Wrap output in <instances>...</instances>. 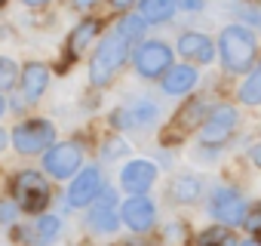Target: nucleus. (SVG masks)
<instances>
[{
  "instance_id": "obj_14",
  "label": "nucleus",
  "mask_w": 261,
  "mask_h": 246,
  "mask_svg": "<svg viewBox=\"0 0 261 246\" xmlns=\"http://www.w3.org/2000/svg\"><path fill=\"white\" fill-rule=\"evenodd\" d=\"M197 80H200V74H197L194 65H172L160 77V86H163L166 95H185V92H191L197 86Z\"/></svg>"
},
{
  "instance_id": "obj_9",
  "label": "nucleus",
  "mask_w": 261,
  "mask_h": 246,
  "mask_svg": "<svg viewBox=\"0 0 261 246\" xmlns=\"http://www.w3.org/2000/svg\"><path fill=\"white\" fill-rule=\"evenodd\" d=\"M120 222L129 228V231H136V234H145L157 225V206L151 197L139 194V197H129L123 206H120Z\"/></svg>"
},
{
  "instance_id": "obj_25",
  "label": "nucleus",
  "mask_w": 261,
  "mask_h": 246,
  "mask_svg": "<svg viewBox=\"0 0 261 246\" xmlns=\"http://www.w3.org/2000/svg\"><path fill=\"white\" fill-rule=\"evenodd\" d=\"M145 28H148V25H145V19L136 13V16H126V19L120 22V28H117V31H120L129 43H136V40H142V37H145Z\"/></svg>"
},
{
  "instance_id": "obj_18",
  "label": "nucleus",
  "mask_w": 261,
  "mask_h": 246,
  "mask_svg": "<svg viewBox=\"0 0 261 246\" xmlns=\"http://www.w3.org/2000/svg\"><path fill=\"white\" fill-rule=\"evenodd\" d=\"M203 120H206V102H203V99H191V102L172 117V130H178V136H181V133L200 127Z\"/></svg>"
},
{
  "instance_id": "obj_15",
  "label": "nucleus",
  "mask_w": 261,
  "mask_h": 246,
  "mask_svg": "<svg viewBox=\"0 0 261 246\" xmlns=\"http://www.w3.org/2000/svg\"><path fill=\"white\" fill-rule=\"evenodd\" d=\"M19 83H22L25 102H37V99L46 92V86H49V68H46L43 62H31V65H25V71L19 74Z\"/></svg>"
},
{
  "instance_id": "obj_24",
  "label": "nucleus",
  "mask_w": 261,
  "mask_h": 246,
  "mask_svg": "<svg viewBox=\"0 0 261 246\" xmlns=\"http://www.w3.org/2000/svg\"><path fill=\"white\" fill-rule=\"evenodd\" d=\"M233 16L240 19L237 25H252V28H261V0H237L230 7Z\"/></svg>"
},
{
  "instance_id": "obj_10",
  "label": "nucleus",
  "mask_w": 261,
  "mask_h": 246,
  "mask_svg": "<svg viewBox=\"0 0 261 246\" xmlns=\"http://www.w3.org/2000/svg\"><path fill=\"white\" fill-rule=\"evenodd\" d=\"M101 188H105V176H101V169L98 166H86V169H80L77 176H74V182H71V188H68V206H89L98 194H101Z\"/></svg>"
},
{
  "instance_id": "obj_11",
  "label": "nucleus",
  "mask_w": 261,
  "mask_h": 246,
  "mask_svg": "<svg viewBox=\"0 0 261 246\" xmlns=\"http://www.w3.org/2000/svg\"><path fill=\"white\" fill-rule=\"evenodd\" d=\"M154 182H157V166L151 160H129L120 169V188L126 194H133V197L148 194Z\"/></svg>"
},
{
  "instance_id": "obj_17",
  "label": "nucleus",
  "mask_w": 261,
  "mask_h": 246,
  "mask_svg": "<svg viewBox=\"0 0 261 246\" xmlns=\"http://www.w3.org/2000/svg\"><path fill=\"white\" fill-rule=\"evenodd\" d=\"M178 4L175 0H139V16L145 19V25H166L172 22Z\"/></svg>"
},
{
  "instance_id": "obj_31",
  "label": "nucleus",
  "mask_w": 261,
  "mask_h": 246,
  "mask_svg": "<svg viewBox=\"0 0 261 246\" xmlns=\"http://www.w3.org/2000/svg\"><path fill=\"white\" fill-rule=\"evenodd\" d=\"M249 160H252V163H255V166H258V169H261V142H258V145H252V148H249Z\"/></svg>"
},
{
  "instance_id": "obj_21",
  "label": "nucleus",
  "mask_w": 261,
  "mask_h": 246,
  "mask_svg": "<svg viewBox=\"0 0 261 246\" xmlns=\"http://www.w3.org/2000/svg\"><path fill=\"white\" fill-rule=\"evenodd\" d=\"M59 234H62V218L59 215H43V218L34 222L31 240H34V246H49Z\"/></svg>"
},
{
  "instance_id": "obj_19",
  "label": "nucleus",
  "mask_w": 261,
  "mask_h": 246,
  "mask_svg": "<svg viewBox=\"0 0 261 246\" xmlns=\"http://www.w3.org/2000/svg\"><path fill=\"white\" fill-rule=\"evenodd\" d=\"M98 31H101V22H98V19H83V22L71 31V37H68V53H71V56H80V53L98 37Z\"/></svg>"
},
{
  "instance_id": "obj_29",
  "label": "nucleus",
  "mask_w": 261,
  "mask_h": 246,
  "mask_svg": "<svg viewBox=\"0 0 261 246\" xmlns=\"http://www.w3.org/2000/svg\"><path fill=\"white\" fill-rule=\"evenodd\" d=\"M105 148H108V151H105V160H114V157H120L123 151H129V145H126V142H120V139H111Z\"/></svg>"
},
{
  "instance_id": "obj_2",
  "label": "nucleus",
  "mask_w": 261,
  "mask_h": 246,
  "mask_svg": "<svg viewBox=\"0 0 261 246\" xmlns=\"http://www.w3.org/2000/svg\"><path fill=\"white\" fill-rule=\"evenodd\" d=\"M129 43L117 28L111 31V34H105L101 37V43H98V50L92 53V59H89V83L92 86H105V83H111L114 80V74L126 65V59H129Z\"/></svg>"
},
{
  "instance_id": "obj_27",
  "label": "nucleus",
  "mask_w": 261,
  "mask_h": 246,
  "mask_svg": "<svg viewBox=\"0 0 261 246\" xmlns=\"http://www.w3.org/2000/svg\"><path fill=\"white\" fill-rule=\"evenodd\" d=\"M243 225L249 234H255L261 240V200H255L252 206H246V215H243Z\"/></svg>"
},
{
  "instance_id": "obj_33",
  "label": "nucleus",
  "mask_w": 261,
  "mask_h": 246,
  "mask_svg": "<svg viewBox=\"0 0 261 246\" xmlns=\"http://www.w3.org/2000/svg\"><path fill=\"white\" fill-rule=\"evenodd\" d=\"M71 4H74L77 10H86V7H92V4H95V0H71Z\"/></svg>"
},
{
  "instance_id": "obj_20",
  "label": "nucleus",
  "mask_w": 261,
  "mask_h": 246,
  "mask_svg": "<svg viewBox=\"0 0 261 246\" xmlns=\"http://www.w3.org/2000/svg\"><path fill=\"white\" fill-rule=\"evenodd\" d=\"M126 111H129V117H133V130H136V127H151V123L160 117V105L151 102V99H136V102H129Z\"/></svg>"
},
{
  "instance_id": "obj_35",
  "label": "nucleus",
  "mask_w": 261,
  "mask_h": 246,
  "mask_svg": "<svg viewBox=\"0 0 261 246\" xmlns=\"http://www.w3.org/2000/svg\"><path fill=\"white\" fill-rule=\"evenodd\" d=\"M4 148H7V133L0 130V151H4Z\"/></svg>"
},
{
  "instance_id": "obj_12",
  "label": "nucleus",
  "mask_w": 261,
  "mask_h": 246,
  "mask_svg": "<svg viewBox=\"0 0 261 246\" xmlns=\"http://www.w3.org/2000/svg\"><path fill=\"white\" fill-rule=\"evenodd\" d=\"M95 206L89 209V228L95 231V234H111V231H117V225H120V212L114 209V203H117V197H114V191H108V188H101V197H95L92 200Z\"/></svg>"
},
{
  "instance_id": "obj_5",
  "label": "nucleus",
  "mask_w": 261,
  "mask_h": 246,
  "mask_svg": "<svg viewBox=\"0 0 261 246\" xmlns=\"http://www.w3.org/2000/svg\"><path fill=\"white\" fill-rule=\"evenodd\" d=\"M53 142H56V127L40 117L22 120L13 130V145L19 154H43L46 148H53Z\"/></svg>"
},
{
  "instance_id": "obj_8",
  "label": "nucleus",
  "mask_w": 261,
  "mask_h": 246,
  "mask_svg": "<svg viewBox=\"0 0 261 246\" xmlns=\"http://www.w3.org/2000/svg\"><path fill=\"white\" fill-rule=\"evenodd\" d=\"M209 215L224 225V228H233V225H243V215H246V200L240 191L233 188H215L212 197H209Z\"/></svg>"
},
{
  "instance_id": "obj_3",
  "label": "nucleus",
  "mask_w": 261,
  "mask_h": 246,
  "mask_svg": "<svg viewBox=\"0 0 261 246\" xmlns=\"http://www.w3.org/2000/svg\"><path fill=\"white\" fill-rule=\"evenodd\" d=\"M53 200V188L46 182L43 173L37 169H22L16 179H13V203L22 209V212H43Z\"/></svg>"
},
{
  "instance_id": "obj_6",
  "label": "nucleus",
  "mask_w": 261,
  "mask_h": 246,
  "mask_svg": "<svg viewBox=\"0 0 261 246\" xmlns=\"http://www.w3.org/2000/svg\"><path fill=\"white\" fill-rule=\"evenodd\" d=\"M136 71L145 80H160L169 68H172V50L163 40H142L139 50L133 53Z\"/></svg>"
},
{
  "instance_id": "obj_23",
  "label": "nucleus",
  "mask_w": 261,
  "mask_h": 246,
  "mask_svg": "<svg viewBox=\"0 0 261 246\" xmlns=\"http://www.w3.org/2000/svg\"><path fill=\"white\" fill-rule=\"evenodd\" d=\"M237 99H240L243 105H261V62L249 71V77L243 80Z\"/></svg>"
},
{
  "instance_id": "obj_30",
  "label": "nucleus",
  "mask_w": 261,
  "mask_h": 246,
  "mask_svg": "<svg viewBox=\"0 0 261 246\" xmlns=\"http://www.w3.org/2000/svg\"><path fill=\"white\" fill-rule=\"evenodd\" d=\"M175 4H178L181 10H191V13H197V10L203 7V0H175Z\"/></svg>"
},
{
  "instance_id": "obj_34",
  "label": "nucleus",
  "mask_w": 261,
  "mask_h": 246,
  "mask_svg": "<svg viewBox=\"0 0 261 246\" xmlns=\"http://www.w3.org/2000/svg\"><path fill=\"white\" fill-rule=\"evenodd\" d=\"M22 4H25V7H46L49 0H22Z\"/></svg>"
},
{
  "instance_id": "obj_36",
  "label": "nucleus",
  "mask_w": 261,
  "mask_h": 246,
  "mask_svg": "<svg viewBox=\"0 0 261 246\" xmlns=\"http://www.w3.org/2000/svg\"><path fill=\"white\" fill-rule=\"evenodd\" d=\"M237 246H261V240H246V243H237Z\"/></svg>"
},
{
  "instance_id": "obj_16",
  "label": "nucleus",
  "mask_w": 261,
  "mask_h": 246,
  "mask_svg": "<svg viewBox=\"0 0 261 246\" xmlns=\"http://www.w3.org/2000/svg\"><path fill=\"white\" fill-rule=\"evenodd\" d=\"M200 194H203V182H200V176H194V173H181V176H175L172 185H169V197H172L175 203H197Z\"/></svg>"
},
{
  "instance_id": "obj_7",
  "label": "nucleus",
  "mask_w": 261,
  "mask_h": 246,
  "mask_svg": "<svg viewBox=\"0 0 261 246\" xmlns=\"http://www.w3.org/2000/svg\"><path fill=\"white\" fill-rule=\"evenodd\" d=\"M80 163H83V148L77 142H62V145H53V148L43 151V169L53 179H71V176H77Z\"/></svg>"
},
{
  "instance_id": "obj_37",
  "label": "nucleus",
  "mask_w": 261,
  "mask_h": 246,
  "mask_svg": "<svg viewBox=\"0 0 261 246\" xmlns=\"http://www.w3.org/2000/svg\"><path fill=\"white\" fill-rule=\"evenodd\" d=\"M4 111H7V99L0 95V117H4Z\"/></svg>"
},
{
  "instance_id": "obj_38",
  "label": "nucleus",
  "mask_w": 261,
  "mask_h": 246,
  "mask_svg": "<svg viewBox=\"0 0 261 246\" xmlns=\"http://www.w3.org/2000/svg\"><path fill=\"white\" fill-rule=\"evenodd\" d=\"M4 4H7V0H0V7H4Z\"/></svg>"
},
{
  "instance_id": "obj_28",
  "label": "nucleus",
  "mask_w": 261,
  "mask_h": 246,
  "mask_svg": "<svg viewBox=\"0 0 261 246\" xmlns=\"http://www.w3.org/2000/svg\"><path fill=\"white\" fill-rule=\"evenodd\" d=\"M16 212H19V206H16L13 200H4V203H0V222H4V225H13V222H16Z\"/></svg>"
},
{
  "instance_id": "obj_4",
  "label": "nucleus",
  "mask_w": 261,
  "mask_h": 246,
  "mask_svg": "<svg viewBox=\"0 0 261 246\" xmlns=\"http://www.w3.org/2000/svg\"><path fill=\"white\" fill-rule=\"evenodd\" d=\"M237 123H240V114L233 105H215L206 120H203V127H200V145L203 148H218L224 145L233 133H237Z\"/></svg>"
},
{
  "instance_id": "obj_26",
  "label": "nucleus",
  "mask_w": 261,
  "mask_h": 246,
  "mask_svg": "<svg viewBox=\"0 0 261 246\" xmlns=\"http://www.w3.org/2000/svg\"><path fill=\"white\" fill-rule=\"evenodd\" d=\"M16 80H19V68H16V62L0 56V92H4V89H13Z\"/></svg>"
},
{
  "instance_id": "obj_13",
  "label": "nucleus",
  "mask_w": 261,
  "mask_h": 246,
  "mask_svg": "<svg viewBox=\"0 0 261 246\" xmlns=\"http://www.w3.org/2000/svg\"><path fill=\"white\" fill-rule=\"evenodd\" d=\"M178 53L191 62H200V65H209L215 59V43L209 34H200V31H185L178 37Z\"/></svg>"
},
{
  "instance_id": "obj_1",
  "label": "nucleus",
  "mask_w": 261,
  "mask_h": 246,
  "mask_svg": "<svg viewBox=\"0 0 261 246\" xmlns=\"http://www.w3.org/2000/svg\"><path fill=\"white\" fill-rule=\"evenodd\" d=\"M218 56L227 74H249L258 56V40L246 25H227L218 37Z\"/></svg>"
},
{
  "instance_id": "obj_22",
  "label": "nucleus",
  "mask_w": 261,
  "mask_h": 246,
  "mask_svg": "<svg viewBox=\"0 0 261 246\" xmlns=\"http://www.w3.org/2000/svg\"><path fill=\"white\" fill-rule=\"evenodd\" d=\"M194 246H237V237L230 234V228H224V225H212V228H206V231L197 234Z\"/></svg>"
},
{
  "instance_id": "obj_32",
  "label": "nucleus",
  "mask_w": 261,
  "mask_h": 246,
  "mask_svg": "<svg viewBox=\"0 0 261 246\" xmlns=\"http://www.w3.org/2000/svg\"><path fill=\"white\" fill-rule=\"evenodd\" d=\"M111 4H114L117 10H126V7H133V4H136V0H111Z\"/></svg>"
}]
</instances>
